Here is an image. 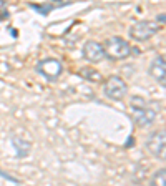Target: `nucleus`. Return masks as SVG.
I'll use <instances>...</instances> for the list:
<instances>
[{
    "mask_svg": "<svg viewBox=\"0 0 166 186\" xmlns=\"http://www.w3.org/2000/svg\"><path fill=\"white\" fill-rule=\"evenodd\" d=\"M151 186H166V169L165 168H159L156 173L153 174Z\"/></svg>",
    "mask_w": 166,
    "mask_h": 186,
    "instance_id": "11",
    "label": "nucleus"
},
{
    "mask_svg": "<svg viewBox=\"0 0 166 186\" xmlns=\"http://www.w3.org/2000/svg\"><path fill=\"white\" fill-rule=\"evenodd\" d=\"M12 143H13V148H15L17 155L18 156H27L30 151V143H27L25 140L18 138V136H13L12 138Z\"/></svg>",
    "mask_w": 166,
    "mask_h": 186,
    "instance_id": "9",
    "label": "nucleus"
},
{
    "mask_svg": "<svg viewBox=\"0 0 166 186\" xmlns=\"http://www.w3.org/2000/svg\"><path fill=\"white\" fill-rule=\"evenodd\" d=\"M149 75L153 76L161 86L166 85V62H165V57L163 55L154 57L153 62L149 63Z\"/></svg>",
    "mask_w": 166,
    "mask_h": 186,
    "instance_id": "8",
    "label": "nucleus"
},
{
    "mask_svg": "<svg viewBox=\"0 0 166 186\" xmlns=\"http://www.w3.org/2000/svg\"><path fill=\"white\" fill-rule=\"evenodd\" d=\"M165 141H166L165 130L153 131V133L148 136V140H146V150H148L153 156L165 158Z\"/></svg>",
    "mask_w": 166,
    "mask_h": 186,
    "instance_id": "6",
    "label": "nucleus"
},
{
    "mask_svg": "<svg viewBox=\"0 0 166 186\" xmlns=\"http://www.w3.org/2000/svg\"><path fill=\"white\" fill-rule=\"evenodd\" d=\"M131 111H133V118L140 128H148L151 126L156 120V108H151L149 103H146L145 98L141 97H133L131 98Z\"/></svg>",
    "mask_w": 166,
    "mask_h": 186,
    "instance_id": "1",
    "label": "nucleus"
},
{
    "mask_svg": "<svg viewBox=\"0 0 166 186\" xmlns=\"http://www.w3.org/2000/svg\"><path fill=\"white\" fill-rule=\"evenodd\" d=\"M128 92V86L123 81V78L118 75H111L108 76L106 81H105V95H106L110 100H121L124 98Z\"/></svg>",
    "mask_w": 166,
    "mask_h": 186,
    "instance_id": "4",
    "label": "nucleus"
},
{
    "mask_svg": "<svg viewBox=\"0 0 166 186\" xmlns=\"http://www.w3.org/2000/svg\"><path fill=\"white\" fill-rule=\"evenodd\" d=\"M32 9H33V10H37V12H40L42 15H48L50 10H53V9H55V5H53V4H48V5H35V4H33V5H32Z\"/></svg>",
    "mask_w": 166,
    "mask_h": 186,
    "instance_id": "12",
    "label": "nucleus"
},
{
    "mask_svg": "<svg viewBox=\"0 0 166 186\" xmlns=\"http://www.w3.org/2000/svg\"><path fill=\"white\" fill-rule=\"evenodd\" d=\"M37 72L40 75L47 76L48 80H57L63 72V65L57 58H45L37 63Z\"/></svg>",
    "mask_w": 166,
    "mask_h": 186,
    "instance_id": "5",
    "label": "nucleus"
},
{
    "mask_svg": "<svg viewBox=\"0 0 166 186\" xmlns=\"http://www.w3.org/2000/svg\"><path fill=\"white\" fill-rule=\"evenodd\" d=\"M103 52L111 60H124L131 55V45L121 37H110L103 45Z\"/></svg>",
    "mask_w": 166,
    "mask_h": 186,
    "instance_id": "2",
    "label": "nucleus"
},
{
    "mask_svg": "<svg viewBox=\"0 0 166 186\" xmlns=\"http://www.w3.org/2000/svg\"><path fill=\"white\" fill-rule=\"evenodd\" d=\"M80 75L82 76H85L87 80H90V81H103V76H101V73L100 72H96V70H93V68H82L80 70Z\"/></svg>",
    "mask_w": 166,
    "mask_h": 186,
    "instance_id": "10",
    "label": "nucleus"
},
{
    "mask_svg": "<svg viewBox=\"0 0 166 186\" xmlns=\"http://www.w3.org/2000/svg\"><path fill=\"white\" fill-rule=\"evenodd\" d=\"M158 30H159V25L156 22L140 20L130 27V37L133 40H136V42H145V40H149L153 35H156Z\"/></svg>",
    "mask_w": 166,
    "mask_h": 186,
    "instance_id": "3",
    "label": "nucleus"
},
{
    "mask_svg": "<svg viewBox=\"0 0 166 186\" xmlns=\"http://www.w3.org/2000/svg\"><path fill=\"white\" fill-rule=\"evenodd\" d=\"M83 57L91 62V63H98L105 58V52H103V45L93 40H88L83 45Z\"/></svg>",
    "mask_w": 166,
    "mask_h": 186,
    "instance_id": "7",
    "label": "nucleus"
}]
</instances>
